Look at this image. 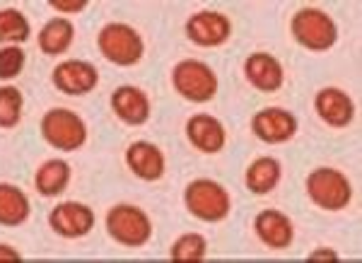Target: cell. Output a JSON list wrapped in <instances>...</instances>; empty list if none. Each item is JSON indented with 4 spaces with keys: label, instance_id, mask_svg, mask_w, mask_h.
Returning a JSON list of instances; mask_svg holds the SVG:
<instances>
[{
    "label": "cell",
    "instance_id": "23",
    "mask_svg": "<svg viewBox=\"0 0 362 263\" xmlns=\"http://www.w3.org/2000/svg\"><path fill=\"white\" fill-rule=\"evenodd\" d=\"M206 254H208L206 237L191 232V235L179 237L177 242L172 244V254H169V259H172L174 263H201V261H206Z\"/></svg>",
    "mask_w": 362,
    "mask_h": 263
},
{
    "label": "cell",
    "instance_id": "26",
    "mask_svg": "<svg viewBox=\"0 0 362 263\" xmlns=\"http://www.w3.org/2000/svg\"><path fill=\"white\" fill-rule=\"evenodd\" d=\"M51 8L66 15H78L87 8V0H51Z\"/></svg>",
    "mask_w": 362,
    "mask_h": 263
},
{
    "label": "cell",
    "instance_id": "5",
    "mask_svg": "<svg viewBox=\"0 0 362 263\" xmlns=\"http://www.w3.org/2000/svg\"><path fill=\"white\" fill-rule=\"evenodd\" d=\"M107 232L114 242L138 249L145 247L150 242V237H153V222H150L145 210L121 203V206H114L107 213Z\"/></svg>",
    "mask_w": 362,
    "mask_h": 263
},
{
    "label": "cell",
    "instance_id": "2",
    "mask_svg": "<svg viewBox=\"0 0 362 263\" xmlns=\"http://www.w3.org/2000/svg\"><path fill=\"white\" fill-rule=\"evenodd\" d=\"M307 196L317 208L338 213V210H346L353 201V184L338 169L319 167L307 177Z\"/></svg>",
    "mask_w": 362,
    "mask_h": 263
},
{
    "label": "cell",
    "instance_id": "1",
    "mask_svg": "<svg viewBox=\"0 0 362 263\" xmlns=\"http://www.w3.org/2000/svg\"><path fill=\"white\" fill-rule=\"evenodd\" d=\"M290 34L302 49L324 54L338 42V27L334 17L319 8H302L290 20Z\"/></svg>",
    "mask_w": 362,
    "mask_h": 263
},
{
    "label": "cell",
    "instance_id": "20",
    "mask_svg": "<svg viewBox=\"0 0 362 263\" xmlns=\"http://www.w3.org/2000/svg\"><path fill=\"white\" fill-rule=\"evenodd\" d=\"M70 184V167L63 160H49L39 167L37 177H34V186L44 198H56L68 189Z\"/></svg>",
    "mask_w": 362,
    "mask_h": 263
},
{
    "label": "cell",
    "instance_id": "13",
    "mask_svg": "<svg viewBox=\"0 0 362 263\" xmlns=\"http://www.w3.org/2000/svg\"><path fill=\"white\" fill-rule=\"evenodd\" d=\"M186 138L203 155H218L223 153L227 143L225 126L210 114H196L186 121Z\"/></svg>",
    "mask_w": 362,
    "mask_h": 263
},
{
    "label": "cell",
    "instance_id": "14",
    "mask_svg": "<svg viewBox=\"0 0 362 263\" xmlns=\"http://www.w3.org/2000/svg\"><path fill=\"white\" fill-rule=\"evenodd\" d=\"M314 111L319 119L331 128H346L355 119V104L346 92L338 87H324L314 97Z\"/></svg>",
    "mask_w": 362,
    "mask_h": 263
},
{
    "label": "cell",
    "instance_id": "8",
    "mask_svg": "<svg viewBox=\"0 0 362 263\" xmlns=\"http://www.w3.org/2000/svg\"><path fill=\"white\" fill-rule=\"evenodd\" d=\"M186 37L196 46L203 49H215L230 42L232 37V22L223 13H213V10H203L189 17L186 22Z\"/></svg>",
    "mask_w": 362,
    "mask_h": 263
},
{
    "label": "cell",
    "instance_id": "9",
    "mask_svg": "<svg viewBox=\"0 0 362 263\" xmlns=\"http://www.w3.org/2000/svg\"><path fill=\"white\" fill-rule=\"evenodd\" d=\"M251 133L268 145H283L295 138L297 133V119L288 109L268 107L254 114L251 119Z\"/></svg>",
    "mask_w": 362,
    "mask_h": 263
},
{
    "label": "cell",
    "instance_id": "7",
    "mask_svg": "<svg viewBox=\"0 0 362 263\" xmlns=\"http://www.w3.org/2000/svg\"><path fill=\"white\" fill-rule=\"evenodd\" d=\"M42 136L51 148L61 150V153H75L85 145L87 126L75 111L51 109L42 119Z\"/></svg>",
    "mask_w": 362,
    "mask_h": 263
},
{
    "label": "cell",
    "instance_id": "6",
    "mask_svg": "<svg viewBox=\"0 0 362 263\" xmlns=\"http://www.w3.org/2000/svg\"><path fill=\"white\" fill-rule=\"evenodd\" d=\"M172 83L177 95L186 102L206 104L218 95V75L203 61H181L172 70Z\"/></svg>",
    "mask_w": 362,
    "mask_h": 263
},
{
    "label": "cell",
    "instance_id": "10",
    "mask_svg": "<svg viewBox=\"0 0 362 263\" xmlns=\"http://www.w3.org/2000/svg\"><path fill=\"white\" fill-rule=\"evenodd\" d=\"M54 87L68 97L90 95L99 83V73L92 63L87 61H63L54 68Z\"/></svg>",
    "mask_w": 362,
    "mask_h": 263
},
{
    "label": "cell",
    "instance_id": "19",
    "mask_svg": "<svg viewBox=\"0 0 362 263\" xmlns=\"http://www.w3.org/2000/svg\"><path fill=\"white\" fill-rule=\"evenodd\" d=\"M75 39V27L66 17H56V20L46 22L39 32V49L46 56H63L70 49Z\"/></svg>",
    "mask_w": 362,
    "mask_h": 263
},
{
    "label": "cell",
    "instance_id": "24",
    "mask_svg": "<svg viewBox=\"0 0 362 263\" xmlns=\"http://www.w3.org/2000/svg\"><path fill=\"white\" fill-rule=\"evenodd\" d=\"M25 97L17 87H0V128H15L22 119Z\"/></svg>",
    "mask_w": 362,
    "mask_h": 263
},
{
    "label": "cell",
    "instance_id": "17",
    "mask_svg": "<svg viewBox=\"0 0 362 263\" xmlns=\"http://www.w3.org/2000/svg\"><path fill=\"white\" fill-rule=\"evenodd\" d=\"M112 109L128 126H143L150 119V99L143 90H138L133 85H124L114 92Z\"/></svg>",
    "mask_w": 362,
    "mask_h": 263
},
{
    "label": "cell",
    "instance_id": "4",
    "mask_svg": "<svg viewBox=\"0 0 362 263\" xmlns=\"http://www.w3.org/2000/svg\"><path fill=\"white\" fill-rule=\"evenodd\" d=\"M97 46L99 54L109 63L121 68L136 66L145 54L143 37L131 25H124V22H112V25L104 27L97 37Z\"/></svg>",
    "mask_w": 362,
    "mask_h": 263
},
{
    "label": "cell",
    "instance_id": "22",
    "mask_svg": "<svg viewBox=\"0 0 362 263\" xmlns=\"http://www.w3.org/2000/svg\"><path fill=\"white\" fill-rule=\"evenodd\" d=\"M32 34V27H29V20L20 10H0V42L5 44H25Z\"/></svg>",
    "mask_w": 362,
    "mask_h": 263
},
{
    "label": "cell",
    "instance_id": "16",
    "mask_svg": "<svg viewBox=\"0 0 362 263\" xmlns=\"http://www.w3.org/2000/svg\"><path fill=\"white\" fill-rule=\"evenodd\" d=\"M126 165L143 181H157L165 177V155L157 145L148 140H138V143L128 145L126 150Z\"/></svg>",
    "mask_w": 362,
    "mask_h": 263
},
{
    "label": "cell",
    "instance_id": "11",
    "mask_svg": "<svg viewBox=\"0 0 362 263\" xmlns=\"http://www.w3.org/2000/svg\"><path fill=\"white\" fill-rule=\"evenodd\" d=\"M49 225L56 235H61L66 239H78L92 232V227H95V213H92L85 203L66 201L51 210Z\"/></svg>",
    "mask_w": 362,
    "mask_h": 263
},
{
    "label": "cell",
    "instance_id": "18",
    "mask_svg": "<svg viewBox=\"0 0 362 263\" xmlns=\"http://www.w3.org/2000/svg\"><path fill=\"white\" fill-rule=\"evenodd\" d=\"M280 177H283V167L276 157H259L249 165L247 174H244V184L251 194L266 196L280 184Z\"/></svg>",
    "mask_w": 362,
    "mask_h": 263
},
{
    "label": "cell",
    "instance_id": "15",
    "mask_svg": "<svg viewBox=\"0 0 362 263\" xmlns=\"http://www.w3.org/2000/svg\"><path fill=\"white\" fill-rule=\"evenodd\" d=\"M244 75H247L251 87H256L259 92H266V95L278 92L285 83V70L280 66V61L276 56L264 54V51L251 54L244 61Z\"/></svg>",
    "mask_w": 362,
    "mask_h": 263
},
{
    "label": "cell",
    "instance_id": "3",
    "mask_svg": "<svg viewBox=\"0 0 362 263\" xmlns=\"http://www.w3.org/2000/svg\"><path fill=\"white\" fill-rule=\"evenodd\" d=\"M184 203L194 218L203 222H223L232 210V198L223 184L213 179H196L186 186Z\"/></svg>",
    "mask_w": 362,
    "mask_h": 263
},
{
    "label": "cell",
    "instance_id": "25",
    "mask_svg": "<svg viewBox=\"0 0 362 263\" xmlns=\"http://www.w3.org/2000/svg\"><path fill=\"white\" fill-rule=\"evenodd\" d=\"M27 63V54L20 46H5L0 49V80H13L22 73Z\"/></svg>",
    "mask_w": 362,
    "mask_h": 263
},
{
    "label": "cell",
    "instance_id": "28",
    "mask_svg": "<svg viewBox=\"0 0 362 263\" xmlns=\"http://www.w3.org/2000/svg\"><path fill=\"white\" fill-rule=\"evenodd\" d=\"M0 263H22V256L8 244H0Z\"/></svg>",
    "mask_w": 362,
    "mask_h": 263
},
{
    "label": "cell",
    "instance_id": "21",
    "mask_svg": "<svg viewBox=\"0 0 362 263\" xmlns=\"http://www.w3.org/2000/svg\"><path fill=\"white\" fill-rule=\"evenodd\" d=\"M29 198L13 184H0V225L20 227L29 218Z\"/></svg>",
    "mask_w": 362,
    "mask_h": 263
},
{
    "label": "cell",
    "instance_id": "12",
    "mask_svg": "<svg viewBox=\"0 0 362 263\" xmlns=\"http://www.w3.org/2000/svg\"><path fill=\"white\" fill-rule=\"evenodd\" d=\"M254 232L256 237L261 239V244H266L268 249L273 251H283L290 249L295 242V225L293 220L288 218L280 210H261L254 218Z\"/></svg>",
    "mask_w": 362,
    "mask_h": 263
},
{
    "label": "cell",
    "instance_id": "27",
    "mask_svg": "<svg viewBox=\"0 0 362 263\" xmlns=\"http://www.w3.org/2000/svg\"><path fill=\"white\" fill-rule=\"evenodd\" d=\"M307 261H309V263H319V261H331V263H336V261H338V254H336L334 249L321 247V249L314 251V254H309V256H307Z\"/></svg>",
    "mask_w": 362,
    "mask_h": 263
}]
</instances>
